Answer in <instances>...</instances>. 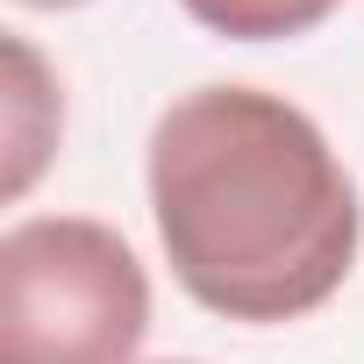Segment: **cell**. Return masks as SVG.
<instances>
[{"label":"cell","instance_id":"5b68a950","mask_svg":"<svg viewBox=\"0 0 364 364\" xmlns=\"http://www.w3.org/2000/svg\"><path fill=\"white\" fill-rule=\"evenodd\" d=\"M22 8H86V0H22Z\"/></svg>","mask_w":364,"mask_h":364},{"label":"cell","instance_id":"7a4b0ae2","mask_svg":"<svg viewBox=\"0 0 364 364\" xmlns=\"http://www.w3.org/2000/svg\"><path fill=\"white\" fill-rule=\"evenodd\" d=\"M150 279L86 215H36L0 236V364H136Z\"/></svg>","mask_w":364,"mask_h":364},{"label":"cell","instance_id":"3957f363","mask_svg":"<svg viewBox=\"0 0 364 364\" xmlns=\"http://www.w3.org/2000/svg\"><path fill=\"white\" fill-rule=\"evenodd\" d=\"M58 122H65V107H58L43 58L22 36H8V193H29V178L58 150Z\"/></svg>","mask_w":364,"mask_h":364},{"label":"cell","instance_id":"277c9868","mask_svg":"<svg viewBox=\"0 0 364 364\" xmlns=\"http://www.w3.org/2000/svg\"><path fill=\"white\" fill-rule=\"evenodd\" d=\"M200 29L229 36V43H279V36H307L321 29L343 0H178Z\"/></svg>","mask_w":364,"mask_h":364},{"label":"cell","instance_id":"6da1fadb","mask_svg":"<svg viewBox=\"0 0 364 364\" xmlns=\"http://www.w3.org/2000/svg\"><path fill=\"white\" fill-rule=\"evenodd\" d=\"M150 215L171 279L229 321H300L357 264L364 208L321 122L264 86H193L150 129Z\"/></svg>","mask_w":364,"mask_h":364}]
</instances>
